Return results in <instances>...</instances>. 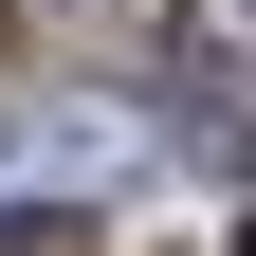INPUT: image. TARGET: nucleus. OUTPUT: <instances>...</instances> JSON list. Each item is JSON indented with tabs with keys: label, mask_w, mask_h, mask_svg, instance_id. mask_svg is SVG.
Here are the masks:
<instances>
[{
	"label": "nucleus",
	"mask_w": 256,
	"mask_h": 256,
	"mask_svg": "<svg viewBox=\"0 0 256 256\" xmlns=\"http://www.w3.org/2000/svg\"><path fill=\"white\" fill-rule=\"evenodd\" d=\"M238 146H256V110H238Z\"/></svg>",
	"instance_id": "f257e3e1"
}]
</instances>
